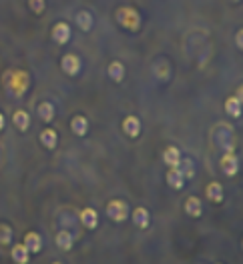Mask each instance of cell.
Instances as JSON below:
<instances>
[{
  "mask_svg": "<svg viewBox=\"0 0 243 264\" xmlns=\"http://www.w3.org/2000/svg\"><path fill=\"white\" fill-rule=\"evenodd\" d=\"M61 68L64 74L68 76H76L80 72V58L76 54H64L61 60Z\"/></svg>",
  "mask_w": 243,
  "mask_h": 264,
  "instance_id": "277c9868",
  "label": "cell"
},
{
  "mask_svg": "<svg viewBox=\"0 0 243 264\" xmlns=\"http://www.w3.org/2000/svg\"><path fill=\"white\" fill-rule=\"evenodd\" d=\"M243 42H241V32H237V48H241Z\"/></svg>",
  "mask_w": 243,
  "mask_h": 264,
  "instance_id": "4316f807",
  "label": "cell"
},
{
  "mask_svg": "<svg viewBox=\"0 0 243 264\" xmlns=\"http://www.w3.org/2000/svg\"><path fill=\"white\" fill-rule=\"evenodd\" d=\"M70 130L76 134V136H87L89 132V120L80 114H76L72 120H70Z\"/></svg>",
  "mask_w": 243,
  "mask_h": 264,
  "instance_id": "4fadbf2b",
  "label": "cell"
},
{
  "mask_svg": "<svg viewBox=\"0 0 243 264\" xmlns=\"http://www.w3.org/2000/svg\"><path fill=\"white\" fill-rule=\"evenodd\" d=\"M36 112H38V118L43 122H51L55 118V104L53 102H40L38 108H36Z\"/></svg>",
  "mask_w": 243,
  "mask_h": 264,
  "instance_id": "44dd1931",
  "label": "cell"
},
{
  "mask_svg": "<svg viewBox=\"0 0 243 264\" xmlns=\"http://www.w3.org/2000/svg\"><path fill=\"white\" fill-rule=\"evenodd\" d=\"M22 244L28 248V252H30V254H38V252L43 250V238H40V234H38V232H26V234H24Z\"/></svg>",
  "mask_w": 243,
  "mask_h": 264,
  "instance_id": "8992f818",
  "label": "cell"
},
{
  "mask_svg": "<svg viewBox=\"0 0 243 264\" xmlns=\"http://www.w3.org/2000/svg\"><path fill=\"white\" fill-rule=\"evenodd\" d=\"M4 86L14 96H22L28 88V74L26 72H8V74H4Z\"/></svg>",
  "mask_w": 243,
  "mask_h": 264,
  "instance_id": "6da1fadb",
  "label": "cell"
},
{
  "mask_svg": "<svg viewBox=\"0 0 243 264\" xmlns=\"http://www.w3.org/2000/svg\"><path fill=\"white\" fill-rule=\"evenodd\" d=\"M133 224L139 226V228H147V226L151 224V214H149V210L143 208V206L135 208V212H133Z\"/></svg>",
  "mask_w": 243,
  "mask_h": 264,
  "instance_id": "9a60e30c",
  "label": "cell"
},
{
  "mask_svg": "<svg viewBox=\"0 0 243 264\" xmlns=\"http://www.w3.org/2000/svg\"><path fill=\"white\" fill-rule=\"evenodd\" d=\"M221 170H223V174L225 176H235L237 172H239V160H237V156L233 154V152H225L223 154V159H221Z\"/></svg>",
  "mask_w": 243,
  "mask_h": 264,
  "instance_id": "5b68a950",
  "label": "cell"
},
{
  "mask_svg": "<svg viewBox=\"0 0 243 264\" xmlns=\"http://www.w3.org/2000/svg\"><path fill=\"white\" fill-rule=\"evenodd\" d=\"M2 128H4V116H2V112H0V132H2Z\"/></svg>",
  "mask_w": 243,
  "mask_h": 264,
  "instance_id": "83f0119b",
  "label": "cell"
},
{
  "mask_svg": "<svg viewBox=\"0 0 243 264\" xmlns=\"http://www.w3.org/2000/svg\"><path fill=\"white\" fill-rule=\"evenodd\" d=\"M107 72H109V78H111L113 82H121L123 78H125V72H127V70H125V64H123V62L115 60V62L109 64V70H107Z\"/></svg>",
  "mask_w": 243,
  "mask_h": 264,
  "instance_id": "ffe728a7",
  "label": "cell"
},
{
  "mask_svg": "<svg viewBox=\"0 0 243 264\" xmlns=\"http://www.w3.org/2000/svg\"><path fill=\"white\" fill-rule=\"evenodd\" d=\"M55 242H57V246H59L61 250H70V248H72V244H74V240H72V234H70L68 230H61V232L57 234Z\"/></svg>",
  "mask_w": 243,
  "mask_h": 264,
  "instance_id": "7402d4cb",
  "label": "cell"
},
{
  "mask_svg": "<svg viewBox=\"0 0 243 264\" xmlns=\"http://www.w3.org/2000/svg\"><path fill=\"white\" fill-rule=\"evenodd\" d=\"M117 22L125 28H129V30H137L141 26V16H139V12L135 8L125 6V8L117 10Z\"/></svg>",
  "mask_w": 243,
  "mask_h": 264,
  "instance_id": "7a4b0ae2",
  "label": "cell"
},
{
  "mask_svg": "<svg viewBox=\"0 0 243 264\" xmlns=\"http://www.w3.org/2000/svg\"><path fill=\"white\" fill-rule=\"evenodd\" d=\"M57 142H59V136H57V132H55L53 128H45V130L40 132V144H43L45 148L55 150V148H57Z\"/></svg>",
  "mask_w": 243,
  "mask_h": 264,
  "instance_id": "e0dca14e",
  "label": "cell"
},
{
  "mask_svg": "<svg viewBox=\"0 0 243 264\" xmlns=\"http://www.w3.org/2000/svg\"><path fill=\"white\" fill-rule=\"evenodd\" d=\"M179 170L183 172L185 180L193 178V164H191V160H183V159H181V162H179Z\"/></svg>",
  "mask_w": 243,
  "mask_h": 264,
  "instance_id": "d4e9b609",
  "label": "cell"
},
{
  "mask_svg": "<svg viewBox=\"0 0 243 264\" xmlns=\"http://www.w3.org/2000/svg\"><path fill=\"white\" fill-rule=\"evenodd\" d=\"M123 130H125V134L127 136H131V138H137L139 134H141V120L137 118V116H127L125 120H123Z\"/></svg>",
  "mask_w": 243,
  "mask_h": 264,
  "instance_id": "9c48e42d",
  "label": "cell"
},
{
  "mask_svg": "<svg viewBox=\"0 0 243 264\" xmlns=\"http://www.w3.org/2000/svg\"><path fill=\"white\" fill-rule=\"evenodd\" d=\"M76 24H78V28H80V30L89 32V30L93 28V16H91V12L80 10V12L76 14Z\"/></svg>",
  "mask_w": 243,
  "mask_h": 264,
  "instance_id": "603a6c76",
  "label": "cell"
},
{
  "mask_svg": "<svg viewBox=\"0 0 243 264\" xmlns=\"http://www.w3.org/2000/svg\"><path fill=\"white\" fill-rule=\"evenodd\" d=\"M185 176H183V172L179 170V166H175V168H169V172H167V184L171 186V188H175V190H181L183 186H185Z\"/></svg>",
  "mask_w": 243,
  "mask_h": 264,
  "instance_id": "30bf717a",
  "label": "cell"
},
{
  "mask_svg": "<svg viewBox=\"0 0 243 264\" xmlns=\"http://www.w3.org/2000/svg\"><path fill=\"white\" fill-rule=\"evenodd\" d=\"M12 122H14V126H16L20 132H26L28 126H30V114L24 112V110H16V112L12 114Z\"/></svg>",
  "mask_w": 243,
  "mask_h": 264,
  "instance_id": "2e32d148",
  "label": "cell"
},
{
  "mask_svg": "<svg viewBox=\"0 0 243 264\" xmlns=\"http://www.w3.org/2000/svg\"><path fill=\"white\" fill-rule=\"evenodd\" d=\"M53 40L57 44H66L70 40V26L66 22H57L53 26Z\"/></svg>",
  "mask_w": 243,
  "mask_h": 264,
  "instance_id": "52a82bcc",
  "label": "cell"
},
{
  "mask_svg": "<svg viewBox=\"0 0 243 264\" xmlns=\"http://www.w3.org/2000/svg\"><path fill=\"white\" fill-rule=\"evenodd\" d=\"M10 256L16 264H28L30 262V252L24 244H14L10 250Z\"/></svg>",
  "mask_w": 243,
  "mask_h": 264,
  "instance_id": "8fae6325",
  "label": "cell"
},
{
  "mask_svg": "<svg viewBox=\"0 0 243 264\" xmlns=\"http://www.w3.org/2000/svg\"><path fill=\"white\" fill-rule=\"evenodd\" d=\"M163 162H165L169 168L179 166V162H181V152H179V148H177V146H169V148L163 152Z\"/></svg>",
  "mask_w": 243,
  "mask_h": 264,
  "instance_id": "d6986e66",
  "label": "cell"
},
{
  "mask_svg": "<svg viewBox=\"0 0 243 264\" xmlns=\"http://www.w3.org/2000/svg\"><path fill=\"white\" fill-rule=\"evenodd\" d=\"M12 242V228L8 224H0V244L8 246Z\"/></svg>",
  "mask_w": 243,
  "mask_h": 264,
  "instance_id": "cb8c5ba5",
  "label": "cell"
},
{
  "mask_svg": "<svg viewBox=\"0 0 243 264\" xmlns=\"http://www.w3.org/2000/svg\"><path fill=\"white\" fill-rule=\"evenodd\" d=\"M225 112L229 114V116H233V118H239L241 116V96L237 94V96H229L227 100H225Z\"/></svg>",
  "mask_w": 243,
  "mask_h": 264,
  "instance_id": "ac0fdd59",
  "label": "cell"
},
{
  "mask_svg": "<svg viewBox=\"0 0 243 264\" xmlns=\"http://www.w3.org/2000/svg\"><path fill=\"white\" fill-rule=\"evenodd\" d=\"M205 194H207V198L211 200V202H215V204H219V202H223V186L219 184V182H209L207 184V188H205Z\"/></svg>",
  "mask_w": 243,
  "mask_h": 264,
  "instance_id": "7c38bea8",
  "label": "cell"
},
{
  "mask_svg": "<svg viewBox=\"0 0 243 264\" xmlns=\"http://www.w3.org/2000/svg\"><path fill=\"white\" fill-rule=\"evenodd\" d=\"M107 216H109L113 222H125V220L129 218V204H127L125 200H119V198L111 200V202L107 204Z\"/></svg>",
  "mask_w": 243,
  "mask_h": 264,
  "instance_id": "3957f363",
  "label": "cell"
},
{
  "mask_svg": "<svg viewBox=\"0 0 243 264\" xmlns=\"http://www.w3.org/2000/svg\"><path fill=\"white\" fill-rule=\"evenodd\" d=\"M53 264H61V262H53Z\"/></svg>",
  "mask_w": 243,
  "mask_h": 264,
  "instance_id": "f1b7e54d",
  "label": "cell"
},
{
  "mask_svg": "<svg viewBox=\"0 0 243 264\" xmlns=\"http://www.w3.org/2000/svg\"><path fill=\"white\" fill-rule=\"evenodd\" d=\"M78 218H80V224L87 230H95L97 224H99V214H97L95 208H83L80 214H78Z\"/></svg>",
  "mask_w": 243,
  "mask_h": 264,
  "instance_id": "ba28073f",
  "label": "cell"
},
{
  "mask_svg": "<svg viewBox=\"0 0 243 264\" xmlns=\"http://www.w3.org/2000/svg\"><path fill=\"white\" fill-rule=\"evenodd\" d=\"M28 4H30V10H32L34 14L45 12V6H47V2H45V0H28Z\"/></svg>",
  "mask_w": 243,
  "mask_h": 264,
  "instance_id": "484cf974",
  "label": "cell"
},
{
  "mask_svg": "<svg viewBox=\"0 0 243 264\" xmlns=\"http://www.w3.org/2000/svg\"><path fill=\"white\" fill-rule=\"evenodd\" d=\"M185 212L189 214V216H193V218H199L201 214H203V204H201V200L197 198V196H189L187 200H185Z\"/></svg>",
  "mask_w": 243,
  "mask_h": 264,
  "instance_id": "5bb4252c",
  "label": "cell"
}]
</instances>
